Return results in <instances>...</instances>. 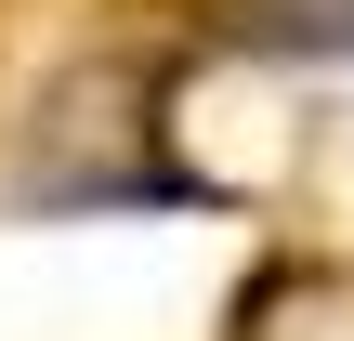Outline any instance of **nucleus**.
Wrapping results in <instances>:
<instances>
[{"label":"nucleus","instance_id":"1","mask_svg":"<svg viewBox=\"0 0 354 341\" xmlns=\"http://www.w3.org/2000/svg\"><path fill=\"white\" fill-rule=\"evenodd\" d=\"M210 53H276V66H354V0H184Z\"/></svg>","mask_w":354,"mask_h":341}]
</instances>
